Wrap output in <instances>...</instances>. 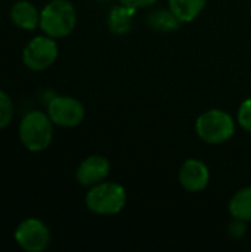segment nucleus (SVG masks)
Here are the masks:
<instances>
[{
  "instance_id": "obj_12",
  "label": "nucleus",
  "mask_w": 251,
  "mask_h": 252,
  "mask_svg": "<svg viewBox=\"0 0 251 252\" xmlns=\"http://www.w3.org/2000/svg\"><path fill=\"white\" fill-rule=\"evenodd\" d=\"M136 9L129 7V6H115L111 9L109 16H108V27L109 30L117 34V35H123L126 32L130 31L132 27V21H133V13Z\"/></svg>"
},
{
  "instance_id": "obj_17",
  "label": "nucleus",
  "mask_w": 251,
  "mask_h": 252,
  "mask_svg": "<svg viewBox=\"0 0 251 252\" xmlns=\"http://www.w3.org/2000/svg\"><path fill=\"white\" fill-rule=\"evenodd\" d=\"M157 0H120L121 4L133 7V9H139V7H148L151 4H154Z\"/></svg>"
},
{
  "instance_id": "obj_8",
  "label": "nucleus",
  "mask_w": 251,
  "mask_h": 252,
  "mask_svg": "<svg viewBox=\"0 0 251 252\" xmlns=\"http://www.w3.org/2000/svg\"><path fill=\"white\" fill-rule=\"evenodd\" d=\"M210 173L207 165L195 158L186 159L179 170V183L188 192H201L207 188Z\"/></svg>"
},
{
  "instance_id": "obj_6",
  "label": "nucleus",
  "mask_w": 251,
  "mask_h": 252,
  "mask_svg": "<svg viewBox=\"0 0 251 252\" xmlns=\"http://www.w3.org/2000/svg\"><path fill=\"white\" fill-rule=\"evenodd\" d=\"M15 242L27 252H41L50 244V230L38 219L30 217L22 220L13 233Z\"/></svg>"
},
{
  "instance_id": "obj_7",
  "label": "nucleus",
  "mask_w": 251,
  "mask_h": 252,
  "mask_svg": "<svg viewBox=\"0 0 251 252\" xmlns=\"http://www.w3.org/2000/svg\"><path fill=\"white\" fill-rule=\"evenodd\" d=\"M47 115L58 127L72 128L81 124L86 111L83 103L71 96H55L47 105Z\"/></svg>"
},
{
  "instance_id": "obj_11",
  "label": "nucleus",
  "mask_w": 251,
  "mask_h": 252,
  "mask_svg": "<svg viewBox=\"0 0 251 252\" xmlns=\"http://www.w3.org/2000/svg\"><path fill=\"white\" fill-rule=\"evenodd\" d=\"M207 0H169V9L180 22L194 21L206 7Z\"/></svg>"
},
{
  "instance_id": "obj_15",
  "label": "nucleus",
  "mask_w": 251,
  "mask_h": 252,
  "mask_svg": "<svg viewBox=\"0 0 251 252\" xmlns=\"http://www.w3.org/2000/svg\"><path fill=\"white\" fill-rule=\"evenodd\" d=\"M13 102L10 99V96L0 90V130L6 128L13 118Z\"/></svg>"
},
{
  "instance_id": "obj_2",
  "label": "nucleus",
  "mask_w": 251,
  "mask_h": 252,
  "mask_svg": "<svg viewBox=\"0 0 251 252\" xmlns=\"http://www.w3.org/2000/svg\"><path fill=\"white\" fill-rule=\"evenodd\" d=\"M77 24V12L68 0H50L40 10V30L52 38L70 35Z\"/></svg>"
},
{
  "instance_id": "obj_14",
  "label": "nucleus",
  "mask_w": 251,
  "mask_h": 252,
  "mask_svg": "<svg viewBox=\"0 0 251 252\" xmlns=\"http://www.w3.org/2000/svg\"><path fill=\"white\" fill-rule=\"evenodd\" d=\"M148 24H149V27L152 30H157V31H173V30H176L179 27L180 21L169 9V10H157V12H154L149 16Z\"/></svg>"
},
{
  "instance_id": "obj_1",
  "label": "nucleus",
  "mask_w": 251,
  "mask_h": 252,
  "mask_svg": "<svg viewBox=\"0 0 251 252\" xmlns=\"http://www.w3.org/2000/svg\"><path fill=\"white\" fill-rule=\"evenodd\" d=\"M53 126L55 124L49 118L47 112L30 111L19 123V142L30 152H41L52 143Z\"/></svg>"
},
{
  "instance_id": "obj_4",
  "label": "nucleus",
  "mask_w": 251,
  "mask_h": 252,
  "mask_svg": "<svg viewBox=\"0 0 251 252\" xmlns=\"http://www.w3.org/2000/svg\"><path fill=\"white\" fill-rule=\"evenodd\" d=\"M195 131L198 137L210 145H219L229 140L235 133V123L229 114L222 109H209L197 118Z\"/></svg>"
},
{
  "instance_id": "obj_9",
  "label": "nucleus",
  "mask_w": 251,
  "mask_h": 252,
  "mask_svg": "<svg viewBox=\"0 0 251 252\" xmlns=\"http://www.w3.org/2000/svg\"><path fill=\"white\" fill-rule=\"evenodd\" d=\"M109 162L107 158L101 155L87 157L77 168L75 179L84 188H92L101 182H104L109 174Z\"/></svg>"
},
{
  "instance_id": "obj_5",
  "label": "nucleus",
  "mask_w": 251,
  "mask_h": 252,
  "mask_svg": "<svg viewBox=\"0 0 251 252\" xmlns=\"http://www.w3.org/2000/svg\"><path fill=\"white\" fill-rule=\"evenodd\" d=\"M58 55L59 49L55 38L46 34L36 35L25 44L22 50V62L28 69L40 72L50 68L56 62Z\"/></svg>"
},
{
  "instance_id": "obj_10",
  "label": "nucleus",
  "mask_w": 251,
  "mask_h": 252,
  "mask_svg": "<svg viewBox=\"0 0 251 252\" xmlns=\"http://www.w3.org/2000/svg\"><path fill=\"white\" fill-rule=\"evenodd\" d=\"M10 21L24 31H33L40 27V12L28 0H18L10 7Z\"/></svg>"
},
{
  "instance_id": "obj_13",
  "label": "nucleus",
  "mask_w": 251,
  "mask_h": 252,
  "mask_svg": "<svg viewBox=\"0 0 251 252\" xmlns=\"http://www.w3.org/2000/svg\"><path fill=\"white\" fill-rule=\"evenodd\" d=\"M229 213L235 220L251 221V188H244L232 196Z\"/></svg>"
},
{
  "instance_id": "obj_16",
  "label": "nucleus",
  "mask_w": 251,
  "mask_h": 252,
  "mask_svg": "<svg viewBox=\"0 0 251 252\" xmlns=\"http://www.w3.org/2000/svg\"><path fill=\"white\" fill-rule=\"evenodd\" d=\"M238 123L240 126L251 133V99H246L238 109Z\"/></svg>"
},
{
  "instance_id": "obj_3",
  "label": "nucleus",
  "mask_w": 251,
  "mask_h": 252,
  "mask_svg": "<svg viewBox=\"0 0 251 252\" xmlns=\"http://www.w3.org/2000/svg\"><path fill=\"white\" fill-rule=\"evenodd\" d=\"M126 199V190L121 185L104 180L89 189L84 202L93 214L114 216L124 208Z\"/></svg>"
}]
</instances>
